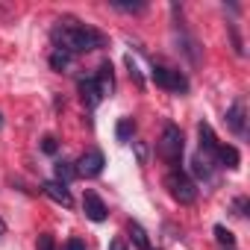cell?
<instances>
[{
	"instance_id": "1",
	"label": "cell",
	"mask_w": 250,
	"mask_h": 250,
	"mask_svg": "<svg viewBox=\"0 0 250 250\" xmlns=\"http://www.w3.org/2000/svg\"><path fill=\"white\" fill-rule=\"evenodd\" d=\"M50 39L59 50L77 56V53H88V50H100L109 44V39L94 30V27H85V24H77V21H59L53 30H50Z\"/></svg>"
},
{
	"instance_id": "2",
	"label": "cell",
	"mask_w": 250,
	"mask_h": 250,
	"mask_svg": "<svg viewBox=\"0 0 250 250\" xmlns=\"http://www.w3.org/2000/svg\"><path fill=\"white\" fill-rule=\"evenodd\" d=\"M159 159L165 165H171V171H180L183 165V153H186V139H183V130L177 124H165V130L159 136V147H156Z\"/></svg>"
},
{
	"instance_id": "3",
	"label": "cell",
	"mask_w": 250,
	"mask_h": 250,
	"mask_svg": "<svg viewBox=\"0 0 250 250\" xmlns=\"http://www.w3.org/2000/svg\"><path fill=\"white\" fill-rule=\"evenodd\" d=\"M165 188H168V194H171L177 203H183V206H188V203L197 200V186H194V180H191L186 171H168V174H165Z\"/></svg>"
},
{
	"instance_id": "4",
	"label": "cell",
	"mask_w": 250,
	"mask_h": 250,
	"mask_svg": "<svg viewBox=\"0 0 250 250\" xmlns=\"http://www.w3.org/2000/svg\"><path fill=\"white\" fill-rule=\"evenodd\" d=\"M150 77H153V83H156L159 88H165V91H171V94H186V91H188V77H186L183 71L168 68V65L153 62Z\"/></svg>"
},
{
	"instance_id": "5",
	"label": "cell",
	"mask_w": 250,
	"mask_h": 250,
	"mask_svg": "<svg viewBox=\"0 0 250 250\" xmlns=\"http://www.w3.org/2000/svg\"><path fill=\"white\" fill-rule=\"evenodd\" d=\"M103 165H106V156L97 150V147H91V150H85L77 162H74V168H77V177H85V180H91V177H100L103 174Z\"/></svg>"
},
{
	"instance_id": "6",
	"label": "cell",
	"mask_w": 250,
	"mask_h": 250,
	"mask_svg": "<svg viewBox=\"0 0 250 250\" xmlns=\"http://www.w3.org/2000/svg\"><path fill=\"white\" fill-rule=\"evenodd\" d=\"M197 136H200V153L215 165V159H218V150H221V142H218V136H215V130L209 127L206 121H200L197 124Z\"/></svg>"
},
{
	"instance_id": "7",
	"label": "cell",
	"mask_w": 250,
	"mask_h": 250,
	"mask_svg": "<svg viewBox=\"0 0 250 250\" xmlns=\"http://www.w3.org/2000/svg\"><path fill=\"white\" fill-rule=\"evenodd\" d=\"M83 212H85V218L94 221V224H103V221L109 218V209H106V203L100 200L97 191H85V194H83Z\"/></svg>"
},
{
	"instance_id": "8",
	"label": "cell",
	"mask_w": 250,
	"mask_h": 250,
	"mask_svg": "<svg viewBox=\"0 0 250 250\" xmlns=\"http://www.w3.org/2000/svg\"><path fill=\"white\" fill-rule=\"evenodd\" d=\"M42 194H44V197H50L53 203L65 206V209H71V206H74V197H71V191H68V186H65V183L44 180V183H42Z\"/></svg>"
},
{
	"instance_id": "9",
	"label": "cell",
	"mask_w": 250,
	"mask_h": 250,
	"mask_svg": "<svg viewBox=\"0 0 250 250\" xmlns=\"http://www.w3.org/2000/svg\"><path fill=\"white\" fill-rule=\"evenodd\" d=\"M94 85H97V91H100V97H109L112 91H115V68H112V62L106 59V62H100V68L94 71Z\"/></svg>"
},
{
	"instance_id": "10",
	"label": "cell",
	"mask_w": 250,
	"mask_h": 250,
	"mask_svg": "<svg viewBox=\"0 0 250 250\" xmlns=\"http://www.w3.org/2000/svg\"><path fill=\"white\" fill-rule=\"evenodd\" d=\"M227 127L235 136L247 133V112H244V100H232V106L227 109Z\"/></svg>"
},
{
	"instance_id": "11",
	"label": "cell",
	"mask_w": 250,
	"mask_h": 250,
	"mask_svg": "<svg viewBox=\"0 0 250 250\" xmlns=\"http://www.w3.org/2000/svg\"><path fill=\"white\" fill-rule=\"evenodd\" d=\"M77 88H80V100L85 103V109H94V106H97V103L103 100L91 77H80V80H77Z\"/></svg>"
},
{
	"instance_id": "12",
	"label": "cell",
	"mask_w": 250,
	"mask_h": 250,
	"mask_svg": "<svg viewBox=\"0 0 250 250\" xmlns=\"http://www.w3.org/2000/svg\"><path fill=\"white\" fill-rule=\"evenodd\" d=\"M238 165H241V153H238L232 145H221V150H218V159H215V168L235 171Z\"/></svg>"
},
{
	"instance_id": "13",
	"label": "cell",
	"mask_w": 250,
	"mask_h": 250,
	"mask_svg": "<svg viewBox=\"0 0 250 250\" xmlns=\"http://www.w3.org/2000/svg\"><path fill=\"white\" fill-rule=\"evenodd\" d=\"M191 177L200 180V183H212V177H215V165H212L203 153H197V156L191 159Z\"/></svg>"
},
{
	"instance_id": "14",
	"label": "cell",
	"mask_w": 250,
	"mask_h": 250,
	"mask_svg": "<svg viewBox=\"0 0 250 250\" xmlns=\"http://www.w3.org/2000/svg\"><path fill=\"white\" fill-rule=\"evenodd\" d=\"M127 232H130V238H133V244H136L139 250H153L150 235L145 232V227H142L139 221H130V224H127Z\"/></svg>"
},
{
	"instance_id": "15",
	"label": "cell",
	"mask_w": 250,
	"mask_h": 250,
	"mask_svg": "<svg viewBox=\"0 0 250 250\" xmlns=\"http://www.w3.org/2000/svg\"><path fill=\"white\" fill-rule=\"evenodd\" d=\"M115 136H118V142H124V145H130L133 142V136H136V121L127 115V118H121L118 124H115Z\"/></svg>"
},
{
	"instance_id": "16",
	"label": "cell",
	"mask_w": 250,
	"mask_h": 250,
	"mask_svg": "<svg viewBox=\"0 0 250 250\" xmlns=\"http://www.w3.org/2000/svg\"><path fill=\"white\" fill-rule=\"evenodd\" d=\"M53 174H56V183H71L74 177H77V168H74V162H65V159H56V165H53Z\"/></svg>"
},
{
	"instance_id": "17",
	"label": "cell",
	"mask_w": 250,
	"mask_h": 250,
	"mask_svg": "<svg viewBox=\"0 0 250 250\" xmlns=\"http://www.w3.org/2000/svg\"><path fill=\"white\" fill-rule=\"evenodd\" d=\"M71 59H74L71 53H65V50H59V47H56V50L50 53V68H53V71H65V68L71 65Z\"/></svg>"
},
{
	"instance_id": "18",
	"label": "cell",
	"mask_w": 250,
	"mask_h": 250,
	"mask_svg": "<svg viewBox=\"0 0 250 250\" xmlns=\"http://www.w3.org/2000/svg\"><path fill=\"white\" fill-rule=\"evenodd\" d=\"M215 238H218V244H224V247H232V244H235V235H232L224 224H215Z\"/></svg>"
},
{
	"instance_id": "19",
	"label": "cell",
	"mask_w": 250,
	"mask_h": 250,
	"mask_svg": "<svg viewBox=\"0 0 250 250\" xmlns=\"http://www.w3.org/2000/svg\"><path fill=\"white\" fill-rule=\"evenodd\" d=\"M124 62H127V71H130V77L136 80V85H139V88H145V77H142V71H139L136 59H133V56H127V59H124Z\"/></svg>"
},
{
	"instance_id": "20",
	"label": "cell",
	"mask_w": 250,
	"mask_h": 250,
	"mask_svg": "<svg viewBox=\"0 0 250 250\" xmlns=\"http://www.w3.org/2000/svg\"><path fill=\"white\" fill-rule=\"evenodd\" d=\"M247 209H250V200H247L244 194L232 200V215H238V218H247Z\"/></svg>"
},
{
	"instance_id": "21",
	"label": "cell",
	"mask_w": 250,
	"mask_h": 250,
	"mask_svg": "<svg viewBox=\"0 0 250 250\" xmlns=\"http://www.w3.org/2000/svg\"><path fill=\"white\" fill-rule=\"evenodd\" d=\"M36 250H59V247H56V238L50 232H42L39 241H36Z\"/></svg>"
},
{
	"instance_id": "22",
	"label": "cell",
	"mask_w": 250,
	"mask_h": 250,
	"mask_svg": "<svg viewBox=\"0 0 250 250\" xmlns=\"http://www.w3.org/2000/svg\"><path fill=\"white\" fill-rule=\"evenodd\" d=\"M42 150H44L47 156H56V150H59V142H56V136H44V139H42Z\"/></svg>"
},
{
	"instance_id": "23",
	"label": "cell",
	"mask_w": 250,
	"mask_h": 250,
	"mask_svg": "<svg viewBox=\"0 0 250 250\" xmlns=\"http://www.w3.org/2000/svg\"><path fill=\"white\" fill-rule=\"evenodd\" d=\"M229 36H232V50H235L238 56H244V44H241V39H238V30H235V24H229Z\"/></svg>"
},
{
	"instance_id": "24",
	"label": "cell",
	"mask_w": 250,
	"mask_h": 250,
	"mask_svg": "<svg viewBox=\"0 0 250 250\" xmlns=\"http://www.w3.org/2000/svg\"><path fill=\"white\" fill-rule=\"evenodd\" d=\"M112 6L118 12H142L145 9V3H115V0H112Z\"/></svg>"
},
{
	"instance_id": "25",
	"label": "cell",
	"mask_w": 250,
	"mask_h": 250,
	"mask_svg": "<svg viewBox=\"0 0 250 250\" xmlns=\"http://www.w3.org/2000/svg\"><path fill=\"white\" fill-rule=\"evenodd\" d=\"M133 150H136V156H139V162H142V165H147V147H145L142 142H133Z\"/></svg>"
},
{
	"instance_id": "26",
	"label": "cell",
	"mask_w": 250,
	"mask_h": 250,
	"mask_svg": "<svg viewBox=\"0 0 250 250\" xmlns=\"http://www.w3.org/2000/svg\"><path fill=\"white\" fill-rule=\"evenodd\" d=\"M65 250H88V247H85L83 238H68V241H65Z\"/></svg>"
},
{
	"instance_id": "27",
	"label": "cell",
	"mask_w": 250,
	"mask_h": 250,
	"mask_svg": "<svg viewBox=\"0 0 250 250\" xmlns=\"http://www.w3.org/2000/svg\"><path fill=\"white\" fill-rule=\"evenodd\" d=\"M109 250H127V244H124L121 238H112V241H109Z\"/></svg>"
},
{
	"instance_id": "28",
	"label": "cell",
	"mask_w": 250,
	"mask_h": 250,
	"mask_svg": "<svg viewBox=\"0 0 250 250\" xmlns=\"http://www.w3.org/2000/svg\"><path fill=\"white\" fill-rule=\"evenodd\" d=\"M6 235V224H3V218H0V238Z\"/></svg>"
},
{
	"instance_id": "29",
	"label": "cell",
	"mask_w": 250,
	"mask_h": 250,
	"mask_svg": "<svg viewBox=\"0 0 250 250\" xmlns=\"http://www.w3.org/2000/svg\"><path fill=\"white\" fill-rule=\"evenodd\" d=\"M0 127H3V115H0Z\"/></svg>"
},
{
	"instance_id": "30",
	"label": "cell",
	"mask_w": 250,
	"mask_h": 250,
	"mask_svg": "<svg viewBox=\"0 0 250 250\" xmlns=\"http://www.w3.org/2000/svg\"><path fill=\"white\" fill-rule=\"evenodd\" d=\"M229 250H232V247H229Z\"/></svg>"
}]
</instances>
